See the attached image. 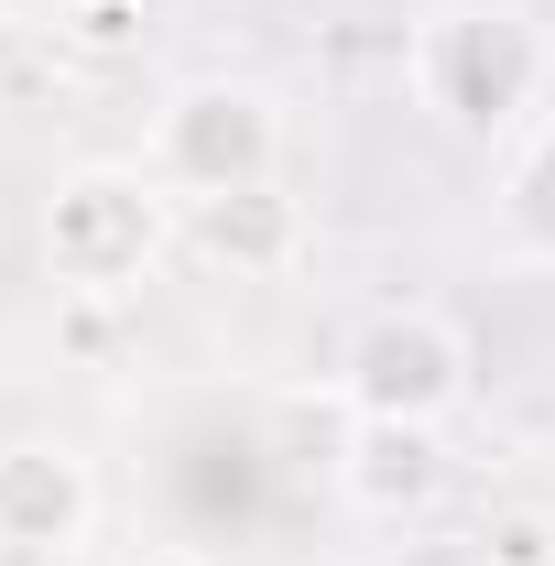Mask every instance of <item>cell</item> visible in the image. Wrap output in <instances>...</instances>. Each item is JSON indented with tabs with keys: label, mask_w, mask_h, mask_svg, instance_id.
<instances>
[{
	"label": "cell",
	"mask_w": 555,
	"mask_h": 566,
	"mask_svg": "<svg viewBox=\"0 0 555 566\" xmlns=\"http://www.w3.org/2000/svg\"><path fill=\"white\" fill-rule=\"evenodd\" d=\"M501 218H512V240H523V251H545V262H555V132L534 142L523 164H512V186H501Z\"/></svg>",
	"instance_id": "cell-8"
},
{
	"label": "cell",
	"mask_w": 555,
	"mask_h": 566,
	"mask_svg": "<svg viewBox=\"0 0 555 566\" xmlns=\"http://www.w3.org/2000/svg\"><path fill=\"white\" fill-rule=\"evenodd\" d=\"M338 392H348V415H381V424H447L458 392H469V349H458L447 316L392 305V316H370V327L348 338Z\"/></svg>",
	"instance_id": "cell-4"
},
{
	"label": "cell",
	"mask_w": 555,
	"mask_h": 566,
	"mask_svg": "<svg viewBox=\"0 0 555 566\" xmlns=\"http://www.w3.org/2000/svg\"><path fill=\"white\" fill-rule=\"evenodd\" d=\"M273 164H283V109L262 87H229V76L186 87L164 109V132H153V175L186 186V208L197 197H240V186H273Z\"/></svg>",
	"instance_id": "cell-3"
},
{
	"label": "cell",
	"mask_w": 555,
	"mask_h": 566,
	"mask_svg": "<svg viewBox=\"0 0 555 566\" xmlns=\"http://www.w3.org/2000/svg\"><path fill=\"white\" fill-rule=\"evenodd\" d=\"M132 566H218V556H197V545H142Z\"/></svg>",
	"instance_id": "cell-11"
},
{
	"label": "cell",
	"mask_w": 555,
	"mask_h": 566,
	"mask_svg": "<svg viewBox=\"0 0 555 566\" xmlns=\"http://www.w3.org/2000/svg\"><path fill=\"white\" fill-rule=\"evenodd\" d=\"M545 66H555L545 33H534V11H512V0H447L415 33V87L469 142L512 132V120L545 98Z\"/></svg>",
	"instance_id": "cell-1"
},
{
	"label": "cell",
	"mask_w": 555,
	"mask_h": 566,
	"mask_svg": "<svg viewBox=\"0 0 555 566\" xmlns=\"http://www.w3.org/2000/svg\"><path fill=\"white\" fill-rule=\"evenodd\" d=\"M87 523H98V480L76 447H44V436L0 447V545L11 556H66L87 545Z\"/></svg>",
	"instance_id": "cell-5"
},
{
	"label": "cell",
	"mask_w": 555,
	"mask_h": 566,
	"mask_svg": "<svg viewBox=\"0 0 555 566\" xmlns=\"http://www.w3.org/2000/svg\"><path fill=\"white\" fill-rule=\"evenodd\" d=\"M338 491L370 512V523H404V512H425V501L447 491V447H436V424H381L359 415L338 447Z\"/></svg>",
	"instance_id": "cell-6"
},
{
	"label": "cell",
	"mask_w": 555,
	"mask_h": 566,
	"mask_svg": "<svg viewBox=\"0 0 555 566\" xmlns=\"http://www.w3.org/2000/svg\"><path fill=\"white\" fill-rule=\"evenodd\" d=\"M186 240H197V262H218V273H283L294 240H305V218H294L283 186H240V197H197Z\"/></svg>",
	"instance_id": "cell-7"
},
{
	"label": "cell",
	"mask_w": 555,
	"mask_h": 566,
	"mask_svg": "<svg viewBox=\"0 0 555 566\" xmlns=\"http://www.w3.org/2000/svg\"><path fill=\"white\" fill-rule=\"evenodd\" d=\"M469 556H480V566H555V512H534V501H512V512H490Z\"/></svg>",
	"instance_id": "cell-9"
},
{
	"label": "cell",
	"mask_w": 555,
	"mask_h": 566,
	"mask_svg": "<svg viewBox=\"0 0 555 566\" xmlns=\"http://www.w3.org/2000/svg\"><path fill=\"white\" fill-rule=\"evenodd\" d=\"M33 11H66V0H0V22H33Z\"/></svg>",
	"instance_id": "cell-12"
},
{
	"label": "cell",
	"mask_w": 555,
	"mask_h": 566,
	"mask_svg": "<svg viewBox=\"0 0 555 566\" xmlns=\"http://www.w3.org/2000/svg\"><path fill=\"white\" fill-rule=\"evenodd\" d=\"M55 33H66L76 55H132L142 44V0H66Z\"/></svg>",
	"instance_id": "cell-10"
},
{
	"label": "cell",
	"mask_w": 555,
	"mask_h": 566,
	"mask_svg": "<svg viewBox=\"0 0 555 566\" xmlns=\"http://www.w3.org/2000/svg\"><path fill=\"white\" fill-rule=\"evenodd\" d=\"M153 251H164V197H153L142 175L87 164V175L55 186V208H44V262H55L66 294H98V305L132 294V283L153 273Z\"/></svg>",
	"instance_id": "cell-2"
}]
</instances>
